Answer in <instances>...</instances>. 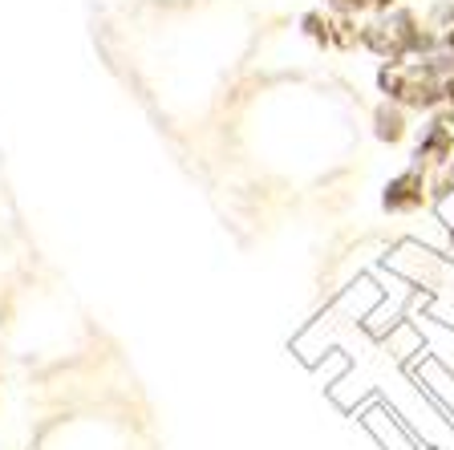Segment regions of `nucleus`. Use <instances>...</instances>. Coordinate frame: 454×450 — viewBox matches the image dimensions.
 Wrapping results in <instances>:
<instances>
[{
	"mask_svg": "<svg viewBox=\"0 0 454 450\" xmlns=\"http://www.w3.org/2000/svg\"><path fill=\"white\" fill-rule=\"evenodd\" d=\"M378 94L397 102L402 110L430 118L446 106V82H438L422 57H406L394 66H378Z\"/></svg>",
	"mask_w": 454,
	"mask_h": 450,
	"instance_id": "nucleus-1",
	"label": "nucleus"
},
{
	"mask_svg": "<svg viewBox=\"0 0 454 450\" xmlns=\"http://www.w3.org/2000/svg\"><path fill=\"white\" fill-rule=\"evenodd\" d=\"M414 146H410V167L418 170H446L454 159V118L446 110L422 118V126H414Z\"/></svg>",
	"mask_w": 454,
	"mask_h": 450,
	"instance_id": "nucleus-2",
	"label": "nucleus"
},
{
	"mask_svg": "<svg viewBox=\"0 0 454 450\" xmlns=\"http://www.w3.org/2000/svg\"><path fill=\"white\" fill-rule=\"evenodd\" d=\"M426 207H430V191H426V170L418 167L397 170L381 187V211L386 216H418Z\"/></svg>",
	"mask_w": 454,
	"mask_h": 450,
	"instance_id": "nucleus-3",
	"label": "nucleus"
},
{
	"mask_svg": "<svg viewBox=\"0 0 454 450\" xmlns=\"http://www.w3.org/2000/svg\"><path fill=\"white\" fill-rule=\"evenodd\" d=\"M369 126H373V138H378L381 146H406V142L414 138V114L402 110V106L389 102V98H381V102L369 110Z\"/></svg>",
	"mask_w": 454,
	"mask_h": 450,
	"instance_id": "nucleus-4",
	"label": "nucleus"
},
{
	"mask_svg": "<svg viewBox=\"0 0 454 450\" xmlns=\"http://www.w3.org/2000/svg\"><path fill=\"white\" fill-rule=\"evenodd\" d=\"M361 53H369L378 66L406 61V53H402V45H397L394 28L386 25V17H365L361 20Z\"/></svg>",
	"mask_w": 454,
	"mask_h": 450,
	"instance_id": "nucleus-5",
	"label": "nucleus"
},
{
	"mask_svg": "<svg viewBox=\"0 0 454 450\" xmlns=\"http://www.w3.org/2000/svg\"><path fill=\"white\" fill-rule=\"evenodd\" d=\"M301 33L312 41L317 49H329L333 45V17L325 9H309L301 12Z\"/></svg>",
	"mask_w": 454,
	"mask_h": 450,
	"instance_id": "nucleus-6",
	"label": "nucleus"
},
{
	"mask_svg": "<svg viewBox=\"0 0 454 450\" xmlns=\"http://www.w3.org/2000/svg\"><path fill=\"white\" fill-rule=\"evenodd\" d=\"M361 20L365 17H333V45L337 53H353L361 49Z\"/></svg>",
	"mask_w": 454,
	"mask_h": 450,
	"instance_id": "nucleus-7",
	"label": "nucleus"
},
{
	"mask_svg": "<svg viewBox=\"0 0 454 450\" xmlns=\"http://www.w3.org/2000/svg\"><path fill=\"white\" fill-rule=\"evenodd\" d=\"M422 17H426V25L434 28L442 41H454V0H434Z\"/></svg>",
	"mask_w": 454,
	"mask_h": 450,
	"instance_id": "nucleus-8",
	"label": "nucleus"
},
{
	"mask_svg": "<svg viewBox=\"0 0 454 450\" xmlns=\"http://www.w3.org/2000/svg\"><path fill=\"white\" fill-rule=\"evenodd\" d=\"M321 9L329 12V17H369L361 0H321Z\"/></svg>",
	"mask_w": 454,
	"mask_h": 450,
	"instance_id": "nucleus-9",
	"label": "nucleus"
},
{
	"mask_svg": "<svg viewBox=\"0 0 454 450\" xmlns=\"http://www.w3.org/2000/svg\"><path fill=\"white\" fill-rule=\"evenodd\" d=\"M361 4H365V12H369V17H381V12L397 9V4H406V0H361Z\"/></svg>",
	"mask_w": 454,
	"mask_h": 450,
	"instance_id": "nucleus-10",
	"label": "nucleus"
},
{
	"mask_svg": "<svg viewBox=\"0 0 454 450\" xmlns=\"http://www.w3.org/2000/svg\"><path fill=\"white\" fill-rule=\"evenodd\" d=\"M442 110L454 118V77H450V82H446V106H442Z\"/></svg>",
	"mask_w": 454,
	"mask_h": 450,
	"instance_id": "nucleus-11",
	"label": "nucleus"
},
{
	"mask_svg": "<svg viewBox=\"0 0 454 450\" xmlns=\"http://www.w3.org/2000/svg\"><path fill=\"white\" fill-rule=\"evenodd\" d=\"M450 175H454V159H450Z\"/></svg>",
	"mask_w": 454,
	"mask_h": 450,
	"instance_id": "nucleus-12",
	"label": "nucleus"
}]
</instances>
